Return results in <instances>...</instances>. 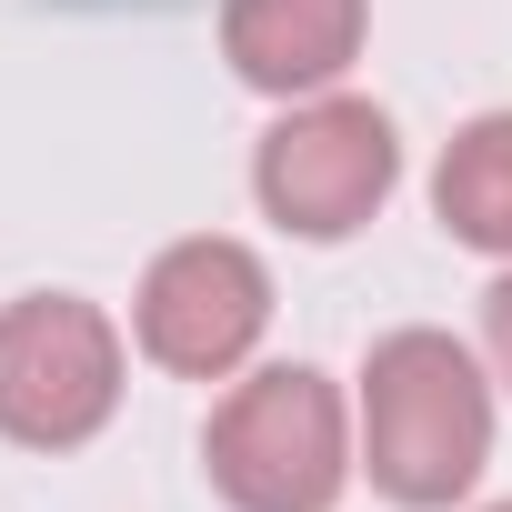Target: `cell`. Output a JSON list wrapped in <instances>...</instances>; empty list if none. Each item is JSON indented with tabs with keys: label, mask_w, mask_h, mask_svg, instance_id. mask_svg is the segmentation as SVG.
Here are the masks:
<instances>
[{
	"label": "cell",
	"mask_w": 512,
	"mask_h": 512,
	"mask_svg": "<svg viewBox=\"0 0 512 512\" xmlns=\"http://www.w3.org/2000/svg\"><path fill=\"white\" fill-rule=\"evenodd\" d=\"M362 31H372V0H221V61L272 101L342 91Z\"/></svg>",
	"instance_id": "6"
},
{
	"label": "cell",
	"mask_w": 512,
	"mask_h": 512,
	"mask_svg": "<svg viewBox=\"0 0 512 512\" xmlns=\"http://www.w3.org/2000/svg\"><path fill=\"white\" fill-rule=\"evenodd\" d=\"M362 472L402 512H452L492 462V372L452 332H382L362 362Z\"/></svg>",
	"instance_id": "1"
},
{
	"label": "cell",
	"mask_w": 512,
	"mask_h": 512,
	"mask_svg": "<svg viewBox=\"0 0 512 512\" xmlns=\"http://www.w3.org/2000/svg\"><path fill=\"white\" fill-rule=\"evenodd\" d=\"M201 462L231 512H332L362 472V432H352V402L312 362H272L221 392Z\"/></svg>",
	"instance_id": "2"
},
{
	"label": "cell",
	"mask_w": 512,
	"mask_h": 512,
	"mask_svg": "<svg viewBox=\"0 0 512 512\" xmlns=\"http://www.w3.org/2000/svg\"><path fill=\"white\" fill-rule=\"evenodd\" d=\"M392 181H402V141H392V111L362 91L292 101L251 151V191L292 241H352L392 201Z\"/></svg>",
	"instance_id": "3"
},
{
	"label": "cell",
	"mask_w": 512,
	"mask_h": 512,
	"mask_svg": "<svg viewBox=\"0 0 512 512\" xmlns=\"http://www.w3.org/2000/svg\"><path fill=\"white\" fill-rule=\"evenodd\" d=\"M482 362H492V382L512 392V272L482 292Z\"/></svg>",
	"instance_id": "8"
},
{
	"label": "cell",
	"mask_w": 512,
	"mask_h": 512,
	"mask_svg": "<svg viewBox=\"0 0 512 512\" xmlns=\"http://www.w3.org/2000/svg\"><path fill=\"white\" fill-rule=\"evenodd\" d=\"M492 512H512V502H492Z\"/></svg>",
	"instance_id": "9"
},
{
	"label": "cell",
	"mask_w": 512,
	"mask_h": 512,
	"mask_svg": "<svg viewBox=\"0 0 512 512\" xmlns=\"http://www.w3.org/2000/svg\"><path fill=\"white\" fill-rule=\"evenodd\" d=\"M131 332L161 372L181 382H231L272 332V272L262 251L231 241V231H191L171 241L161 262L141 272V302H131Z\"/></svg>",
	"instance_id": "5"
},
{
	"label": "cell",
	"mask_w": 512,
	"mask_h": 512,
	"mask_svg": "<svg viewBox=\"0 0 512 512\" xmlns=\"http://www.w3.org/2000/svg\"><path fill=\"white\" fill-rule=\"evenodd\" d=\"M432 211L462 251L482 262H512V111H482L442 141L432 161Z\"/></svg>",
	"instance_id": "7"
},
{
	"label": "cell",
	"mask_w": 512,
	"mask_h": 512,
	"mask_svg": "<svg viewBox=\"0 0 512 512\" xmlns=\"http://www.w3.org/2000/svg\"><path fill=\"white\" fill-rule=\"evenodd\" d=\"M121 332L81 292H31L0 312V442L21 452H81L121 412Z\"/></svg>",
	"instance_id": "4"
}]
</instances>
